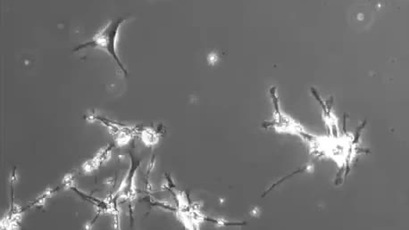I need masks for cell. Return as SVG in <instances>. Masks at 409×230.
I'll return each instance as SVG.
<instances>
[{
  "mask_svg": "<svg viewBox=\"0 0 409 230\" xmlns=\"http://www.w3.org/2000/svg\"><path fill=\"white\" fill-rule=\"evenodd\" d=\"M125 21H127V17H120L115 20L110 21L103 29L98 31V33L93 37L92 40L77 46L74 51L76 52L88 46L101 48L105 52H107L112 58H114V60L116 62L118 67L125 73V75H128V71L126 70L125 65H123V63L121 62L119 56L117 55L116 45H115L120 27L123 25Z\"/></svg>",
  "mask_w": 409,
  "mask_h": 230,
  "instance_id": "1",
  "label": "cell"
},
{
  "mask_svg": "<svg viewBox=\"0 0 409 230\" xmlns=\"http://www.w3.org/2000/svg\"><path fill=\"white\" fill-rule=\"evenodd\" d=\"M114 146H115L114 143L110 144L103 150L99 152L92 159L86 161L82 166V169L85 172L89 173V172H92L94 170H98L104 162L109 160L112 149L114 148Z\"/></svg>",
  "mask_w": 409,
  "mask_h": 230,
  "instance_id": "2",
  "label": "cell"
},
{
  "mask_svg": "<svg viewBox=\"0 0 409 230\" xmlns=\"http://www.w3.org/2000/svg\"><path fill=\"white\" fill-rule=\"evenodd\" d=\"M140 135L142 138V140L148 145H155V143L158 140V135L156 134L155 130H143L140 131Z\"/></svg>",
  "mask_w": 409,
  "mask_h": 230,
  "instance_id": "3",
  "label": "cell"
},
{
  "mask_svg": "<svg viewBox=\"0 0 409 230\" xmlns=\"http://www.w3.org/2000/svg\"><path fill=\"white\" fill-rule=\"evenodd\" d=\"M365 124H366V120H364V122H363V124H362V125H360L359 128H358V130H357V132H356V135H355L354 137V139H353V141H352L351 145H356V144L358 143V139H359V137L360 134H361V131H362V130L364 129V126H365Z\"/></svg>",
  "mask_w": 409,
  "mask_h": 230,
  "instance_id": "4",
  "label": "cell"
}]
</instances>
